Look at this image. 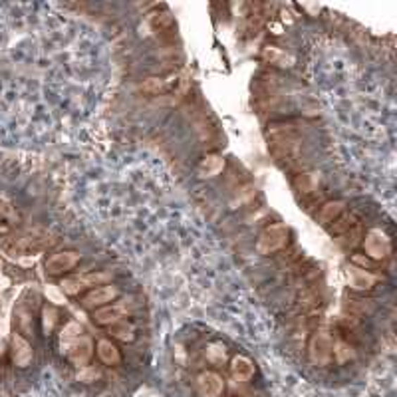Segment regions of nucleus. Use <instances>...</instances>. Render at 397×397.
I'll return each mask as SVG.
<instances>
[{"label": "nucleus", "instance_id": "obj_1", "mask_svg": "<svg viewBox=\"0 0 397 397\" xmlns=\"http://www.w3.org/2000/svg\"><path fill=\"white\" fill-rule=\"evenodd\" d=\"M288 237H290L288 227H284V225H270V227H266L265 231H263V234L258 237L256 248H258V253L265 254V256L275 254L286 246Z\"/></svg>", "mask_w": 397, "mask_h": 397}, {"label": "nucleus", "instance_id": "obj_2", "mask_svg": "<svg viewBox=\"0 0 397 397\" xmlns=\"http://www.w3.org/2000/svg\"><path fill=\"white\" fill-rule=\"evenodd\" d=\"M130 318V310L125 308L123 302H118V304H108V306H101L98 310H92V322L98 326V328H110L118 322Z\"/></svg>", "mask_w": 397, "mask_h": 397}, {"label": "nucleus", "instance_id": "obj_3", "mask_svg": "<svg viewBox=\"0 0 397 397\" xmlns=\"http://www.w3.org/2000/svg\"><path fill=\"white\" fill-rule=\"evenodd\" d=\"M364 251L367 258L372 260H384L387 254L391 253V241L387 239V234L379 229L367 232L364 241Z\"/></svg>", "mask_w": 397, "mask_h": 397}, {"label": "nucleus", "instance_id": "obj_4", "mask_svg": "<svg viewBox=\"0 0 397 397\" xmlns=\"http://www.w3.org/2000/svg\"><path fill=\"white\" fill-rule=\"evenodd\" d=\"M118 294H120V290L115 286H99L82 298V306L86 310H89V312H92V310H98L101 308V306L111 304V300H115Z\"/></svg>", "mask_w": 397, "mask_h": 397}, {"label": "nucleus", "instance_id": "obj_5", "mask_svg": "<svg viewBox=\"0 0 397 397\" xmlns=\"http://www.w3.org/2000/svg\"><path fill=\"white\" fill-rule=\"evenodd\" d=\"M77 263H80V254L74 253V251H64V253L52 254L46 260V272L54 276L64 275L68 270H72Z\"/></svg>", "mask_w": 397, "mask_h": 397}, {"label": "nucleus", "instance_id": "obj_6", "mask_svg": "<svg viewBox=\"0 0 397 397\" xmlns=\"http://www.w3.org/2000/svg\"><path fill=\"white\" fill-rule=\"evenodd\" d=\"M377 276L372 275L370 270H364V268H358V266H352L348 270V284L353 288V290H372V288L377 284Z\"/></svg>", "mask_w": 397, "mask_h": 397}, {"label": "nucleus", "instance_id": "obj_7", "mask_svg": "<svg viewBox=\"0 0 397 397\" xmlns=\"http://www.w3.org/2000/svg\"><path fill=\"white\" fill-rule=\"evenodd\" d=\"M18 222V213L12 207L11 201L0 195V234H8Z\"/></svg>", "mask_w": 397, "mask_h": 397}, {"label": "nucleus", "instance_id": "obj_8", "mask_svg": "<svg viewBox=\"0 0 397 397\" xmlns=\"http://www.w3.org/2000/svg\"><path fill=\"white\" fill-rule=\"evenodd\" d=\"M344 213V201H328L316 213V221L320 225H332Z\"/></svg>", "mask_w": 397, "mask_h": 397}, {"label": "nucleus", "instance_id": "obj_9", "mask_svg": "<svg viewBox=\"0 0 397 397\" xmlns=\"http://www.w3.org/2000/svg\"><path fill=\"white\" fill-rule=\"evenodd\" d=\"M344 312L346 314H352L355 318H362L364 320L365 316H370L374 312V302L370 300H362V298H350L344 302Z\"/></svg>", "mask_w": 397, "mask_h": 397}, {"label": "nucleus", "instance_id": "obj_10", "mask_svg": "<svg viewBox=\"0 0 397 397\" xmlns=\"http://www.w3.org/2000/svg\"><path fill=\"white\" fill-rule=\"evenodd\" d=\"M225 169V159L219 155H207L201 163H198V175L201 177H215Z\"/></svg>", "mask_w": 397, "mask_h": 397}, {"label": "nucleus", "instance_id": "obj_11", "mask_svg": "<svg viewBox=\"0 0 397 397\" xmlns=\"http://www.w3.org/2000/svg\"><path fill=\"white\" fill-rule=\"evenodd\" d=\"M355 225H358V217L353 213H344V215H340L336 221L332 222L328 231H330V234H344V232L353 229Z\"/></svg>", "mask_w": 397, "mask_h": 397}, {"label": "nucleus", "instance_id": "obj_12", "mask_svg": "<svg viewBox=\"0 0 397 397\" xmlns=\"http://www.w3.org/2000/svg\"><path fill=\"white\" fill-rule=\"evenodd\" d=\"M60 312L52 306H46L42 310V330H44L46 336H52L56 332V328L60 326Z\"/></svg>", "mask_w": 397, "mask_h": 397}, {"label": "nucleus", "instance_id": "obj_13", "mask_svg": "<svg viewBox=\"0 0 397 397\" xmlns=\"http://www.w3.org/2000/svg\"><path fill=\"white\" fill-rule=\"evenodd\" d=\"M318 181H320V175L318 173H302L294 179V187L300 191V193H312L318 187Z\"/></svg>", "mask_w": 397, "mask_h": 397}, {"label": "nucleus", "instance_id": "obj_14", "mask_svg": "<svg viewBox=\"0 0 397 397\" xmlns=\"http://www.w3.org/2000/svg\"><path fill=\"white\" fill-rule=\"evenodd\" d=\"M266 60L270 62V64H278V66H292L294 64V58H290L286 52H282V50H278V48H265V52H263Z\"/></svg>", "mask_w": 397, "mask_h": 397}, {"label": "nucleus", "instance_id": "obj_15", "mask_svg": "<svg viewBox=\"0 0 397 397\" xmlns=\"http://www.w3.org/2000/svg\"><path fill=\"white\" fill-rule=\"evenodd\" d=\"M62 292H66L70 296H77L82 290H86V284H84V280H82V276H68L62 280Z\"/></svg>", "mask_w": 397, "mask_h": 397}, {"label": "nucleus", "instance_id": "obj_16", "mask_svg": "<svg viewBox=\"0 0 397 397\" xmlns=\"http://www.w3.org/2000/svg\"><path fill=\"white\" fill-rule=\"evenodd\" d=\"M163 88H165V84H163V80H159V77H149L145 84H141V89L147 92V94H159Z\"/></svg>", "mask_w": 397, "mask_h": 397}, {"label": "nucleus", "instance_id": "obj_17", "mask_svg": "<svg viewBox=\"0 0 397 397\" xmlns=\"http://www.w3.org/2000/svg\"><path fill=\"white\" fill-rule=\"evenodd\" d=\"M352 263L353 265H360L358 268H374L375 263L372 258H367V256H362V254H353L352 256Z\"/></svg>", "mask_w": 397, "mask_h": 397}, {"label": "nucleus", "instance_id": "obj_18", "mask_svg": "<svg viewBox=\"0 0 397 397\" xmlns=\"http://www.w3.org/2000/svg\"><path fill=\"white\" fill-rule=\"evenodd\" d=\"M360 237H362V231H360V227L355 225L353 229L348 231V239H346V244L348 246H355V244L360 243Z\"/></svg>", "mask_w": 397, "mask_h": 397}, {"label": "nucleus", "instance_id": "obj_19", "mask_svg": "<svg viewBox=\"0 0 397 397\" xmlns=\"http://www.w3.org/2000/svg\"><path fill=\"white\" fill-rule=\"evenodd\" d=\"M46 294L52 298V302H54V304H64V298L60 296V292H58L54 286L48 288V290H46Z\"/></svg>", "mask_w": 397, "mask_h": 397}]
</instances>
